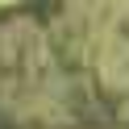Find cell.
<instances>
[]
</instances>
